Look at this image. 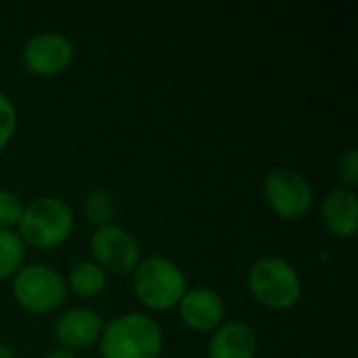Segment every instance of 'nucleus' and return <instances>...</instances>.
<instances>
[{"label": "nucleus", "mask_w": 358, "mask_h": 358, "mask_svg": "<svg viewBox=\"0 0 358 358\" xmlns=\"http://www.w3.org/2000/svg\"><path fill=\"white\" fill-rule=\"evenodd\" d=\"M21 61L36 76H57L73 61V44L67 36L44 31L27 40L21 50Z\"/></svg>", "instance_id": "nucleus-8"}, {"label": "nucleus", "mask_w": 358, "mask_h": 358, "mask_svg": "<svg viewBox=\"0 0 358 358\" xmlns=\"http://www.w3.org/2000/svg\"><path fill=\"white\" fill-rule=\"evenodd\" d=\"M13 296L21 308L34 315H48L65 302L67 283L46 264H29L15 275Z\"/></svg>", "instance_id": "nucleus-5"}, {"label": "nucleus", "mask_w": 358, "mask_h": 358, "mask_svg": "<svg viewBox=\"0 0 358 358\" xmlns=\"http://www.w3.org/2000/svg\"><path fill=\"white\" fill-rule=\"evenodd\" d=\"M264 197L268 208L283 220L304 218L315 203L310 182L294 168H277L268 172L264 178Z\"/></svg>", "instance_id": "nucleus-6"}, {"label": "nucleus", "mask_w": 358, "mask_h": 358, "mask_svg": "<svg viewBox=\"0 0 358 358\" xmlns=\"http://www.w3.org/2000/svg\"><path fill=\"white\" fill-rule=\"evenodd\" d=\"M134 296L151 310H170L178 306L187 292V279L178 264L164 256H149L132 271Z\"/></svg>", "instance_id": "nucleus-3"}, {"label": "nucleus", "mask_w": 358, "mask_h": 358, "mask_svg": "<svg viewBox=\"0 0 358 358\" xmlns=\"http://www.w3.org/2000/svg\"><path fill=\"white\" fill-rule=\"evenodd\" d=\"M73 212L59 197H40L23 208L19 218V237L36 250L59 248L73 233Z\"/></svg>", "instance_id": "nucleus-2"}, {"label": "nucleus", "mask_w": 358, "mask_h": 358, "mask_svg": "<svg viewBox=\"0 0 358 358\" xmlns=\"http://www.w3.org/2000/svg\"><path fill=\"white\" fill-rule=\"evenodd\" d=\"M338 176L344 182L342 187L355 189L358 182V157L355 149H346L338 159Z\"/></svg>", "instance_id": "nucleus-18"}, {"label": "nucleus", "mask_w": 358, "mask_h": 358, "mask_svg": "<svg viewBox=\"0 0 358 358\" xmlns=\"http://www.w3.org/2000/svg\"><path fill=\"white\" fill-rule=\"evenodd\" d=\"M103 319L90 308H71L55 323V338L65 350H84L99 342L103 334Z\"/></svg>", "instance_id": "nucleus-10"}, {"label": "nucleus", "mask_w": 358, "mask_h": 358, "mask_svg": "<svg viewBox=\"0 0 358 358\" xmlns=\"http://www.w3.org/2000/svg\"><path fill=\"white\" fill-rule=\"evenodd\" d=\"M65 283H67V289H71L73 294H78L82 298H94L105 289L107 273L99 264L84 260V262H78L71 266Z\"/></svg>", "instance_id": "nucleus-13"}, {"label": "nucleus", "mask_w": 358, "mask_h": 358, "mask_svg": "<svg viewBox=\"0 0 358 358\" xmlns=\"http://www.w3.org/2000/svg\"><path fill=\"white\" fill-rule=\"evenodd\" d=\"M355 189L336 187L331 189L323 203H321V216L325 227L336 237H352L358 229V203Z\"/></svg>", "instance_id": "nucleus-11"}, {"label": "nucleus", "mask_w": 358, "mask_h": 358, "mask_svg": "<svg viewBox=\"0 0 358 358\" xmlns=\"http://www.w3.org/2000/svg\"><path fill=\"white\" fill-rule=\"evenodd\" d=\"M17 128V111L13 101L0 92V151L10 143Z\"/></svg>", "instance_id": "nucleus-17"}, {"label": "nucleus", "mask_w": 358, "mask_h": 358, "mask_svg": "<svg viewBox=\"0 0 358 358\" xmlns=\"http://www.w3.org/2000/svg\"><path fill=\"white\" fill-rule=\"evenodd\" d=\"M44 358H76V355L65 348H55V350H48V355Z\"/></svg>", "instance_id": "nucleus-19"}, {"label": "nucleus", "mask_w": 358, "mask_h": 358, "mask_svg": "<svg viewBox=\"0 0 358 358\" xmlns=\"http://www.w3.org/2000/svg\"><path fill=\"white\" fill-rule=\"evenodd\" d=\"M252 296L266 308L287 310L298 304L302 296V281L298 271L283 258H260L248 273Z\"/></svg>", "instance_id": "nucleus-4"}, {"label": "nucleus", "mask_w": 358, "mask_h": 358, "mask_svg": "<svg viewBox=\"0 0 358 358\" xmlns=\"http://www.w3.org/2000/svg\"><path fill=\"white\" fill-rule=\"evenodd\" d=\"M23 208L25 206L17 193L0 189V231H10V227L19 224Z\"/></svg>", "instance_id": "nucleus-16"}, {"label": "nucleus", "mask_w": 358, "mask_h": 358, "mask_svg": "<svg viewBox=\"0 0 358 358\" xmlns=\"http://www.w3.org/2000/svg\"><path fill=\"white\" fill-rule=\"evenodd\" d=\"M0 358H15L13 348H10V346H6V344H0Z\"/></svg>", "instance_id": "nucleus-20"}, {"label": "nucleus", "mask_w": 358, "mask_h": 358, "mask_svg": "<svg viewBox=\"0 0 358 358\" xmlns=\"http://www.w3.org/2000/svg\"><path fill=\"white\" fill-rule=\"evenodd\" d=\"M258 340L250 325L245 323H224L220 325L208 344L210 358H256Z\"/></svg>", "instance_id": "nucleus-12"}, {"label": "nucleus", "mask_w": 358, "mask_h": 358, "mask_svg": "<svg viewBox=\"0 0 358 358\" xmlns=\"http://www.w3.org/2000/svg\"><path fill=\"white\" fill-rule=\"evenodd\" d=\"M84 216L90 224H94L96 229L111 224L113 216H115V201L113 195L105 189H92L86 197H84Z\"/></svg>", "instance_id": "nucleus-15"}, {"label": "nucleus", "mask_w": 358, "mask_h": 358, "mask_svg": "<svg viewBox=\"0 0 358 358\" xmlns=\"http://www.w3.org/2000/svg\"><path fill=\"white\" fill-rule=\"evenodd\" d=\"M162 327L143 313H126L103 327L99 348L103 358H159Z\"/></svg>", "instance_id": "nucleus-1"}, {"label": "nucleus", "mask_w": 358, "mask_h": 358, "mask_svg": "<svg viewBox=\"0 0 358 358\" xmlns=\"http://www.w3.org/2000/svg\"><path fill=\"white\" fill-rule=\"evenodd\" d=\"M90 252L94 264L105 273H132L141 262V245L134 235L122 227L107 224L94 231L90 239Z\"/></svg>", "instance_id": "nucleus-7"}, {"label": "nucleus", "mask_w": 358, "mask_h": 358, "mask_svg": "<svg viewBox=\"0 0 358 358\" xmlns=\"http://www.w3.org/2000/svg\"><path fill=\"white\" fill-rule=\"evenodd\" d=\"M180 319L187 327L199 334L214 331L222 325L224 304L222 298L210 287H193L187 289L178 302Z\"/></svg>", "instance_id": "nucleus-9"}, {"label": "nucleus", "mask_w": 358, "mask_h": 358, "mask_svg": "<svg viewBox=\"0 0 358 358\" xmlns=\"http://www.w3.org/2000/svg\"><path fill=\"white\" fill-rule=\"evenodd\" d=\"M25 262V243L13 231H0V281L15 277Z\"/></svg>", "instance_id": "nucleus-14"}]
</instances>
